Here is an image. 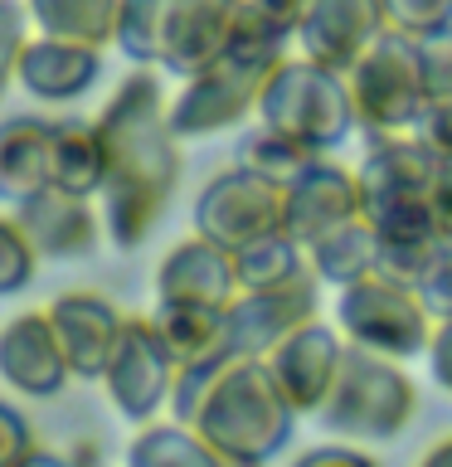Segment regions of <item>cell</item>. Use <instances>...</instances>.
I'll return each instance as SVG.
<instances>
[{"label": "cell", "instance_id": "ac0fdd59", "mask_svg": "<svg viewBox=\"0 0 452 467\" xmlns=\"http://www.w3.org/2000/svg\"><path fill=\"white\" fill-rule=\"evenodd\" d=\"M239 258L224 244L190 234L160 258L156 268V302H200V306H229L239 297Z\"/></svg>", "mask_w": 452, "mask_h": 467}, {"label": "cell", "instance_id": "ab89813d", "mask_svg": "<svg viewBox=\"0 0 452 467\" xmlns=\"http://www.w3.org/2000/svg\"><path fill=\"white\" fill-rule=\"evenodd\" d=\"M418 137L433 146L437 156H452V98H437L428 117H423V127H418Z\"/></svg>", "mask_w": 452, "mask_h": 467}, {"label": "cell", "instance_id": "5b68a950", "mask_svg": "<svg viewBox=\"0 0 452 467\" xmlns=\"http://www.w3.org/2000/svg\"><path fill=\"white\" fill-rule=\"evenodd\" d=\"M350 108H355V127L365 137H404L418 131L428 117V83H423V54L418 39L385 29L360 64L345 73Z\"/></svg>", "mask_w": 452, "mask_h": 467}, {"label": "cell", "instance_id": "277c9868", "mask_svg": "<svg viewBox=\"0 0 452 467\" xmlns=\"http://www.w3.org/2000/svg\"><path fill=\"white\" fill-rule=\"evenodd\" d=\"M258 122H268L287 137H297L302 146L331 156L355 137V108H350V88L345 73L321 68L306 54H292L287 64H277V73L262 83L258 98Z\"/></svg>", "mask_w": 452, "mask_h": 467}, {"label": "cell", "instance_id": "44dd1931", "mask_svg": "<svg viewBox=\"0 0 452 467\" xmlns=\"http://www.w3.org/2000/svg\"><path fill=\"white\" fill-rule=\"evenodd\" d=\"M49 185L68 195L98 200L108 185V137L98 117H64L54 122V156H49Z\"/></svg>", "mask_w": 452, "mask_h": 467}, {"label": "cell", "instance_id": "e575fe53", "mask_svg": "<svg viewBox=\"0 0 452 467\" xmlns=\"http://www.w3.org/2000/svg\"><path fill=\"white\" fill-rule=\"evenodd\" d=\"M418 297L433 312V321H447L452 317V239L437 244L428 273H423V283H418Z\"/></svg>", "mask_w": 452, "mask_h": 467}, {"label": "cell", "instance_id": "f35d334b", "mask_svg": "<svg viewBox=\"0 0 452 467\" xmlns=\"http://www.w3.org/2000/svg\"><path fill=\"white\" fill-rule=\"evenodd\" d=\"M423 360H428V375L437 379V389L452 394V317L433 327V341H428V356Z\"/></svg>", "mask_w": 452, "mask_h": 467}, {"label": "cell", "instance_id": "ee69618b", "mask_svg": "<svg viewBox=\"0 0 452 467\" xmlns=\"http://www.w3.org/2000/svg\"><path fill=\"white\" fill-rule=\"evenodd\" d=\"M15 467H78L73 458H64V452H44V448H35L29 458H20Z\"/></svg>", "mask_w": 452, "mask_h": 467}, {"label": "cell", "instance_id": "3957f363", "mask_svg": "<svg viewBox=\"0 0 452 467\" xmlns=\"http://www.w3.org/2000/svg\"><path fill=\"white\" fill-rule=\"evenodd\" d=\"M418 414V385L404 370V360H389L379 350L350 346L335 370L326 404L316 409V423L345 443H389Z\"/></svg>", "mask_w": 452, "mask_h": 467}, {"label": "cell", "instance_id": "52a82bcc", "mask_svg": "<svg viewBox=\"0 0 452 467\" xmlns=\"http://www.w3.org/2000/svg\"><path fill=\"white\" fill-rule=\"evenodd\" d=\"M190 224L204 239L239 254V248L287 229V185H277L268 175L233 161V166L214 171L204 181V190L195 195V210H190Z\"/></svg>", "mask_w": 452, "mask_h": 467}, {"label": "cell", "instance_id": "7402d4cb", "mask_svg": "<svg viewBox=\"0 0 452 467\" xmlns=\"http://www.w3.org/2000/svg\"><path fill=\"white\" fill-rule=\"evenodd\" d=\"M54 122L44 117H5L0 122V200L20 204L25 195L49 185Z\"/></svg>", "mask_w": 452, "mask_h": 467}, {"label": "cell", "instance_id": "484cf974", "mask_svg": "<svg viewBox=\"0 0 452 467\" xmlns=\"http://www.w3.org/2000/svg\"><path fill=\"white\" fill-rule=\"evenodd\" d=\"M25 10H29V25H35V35L83 39V44H98V49H108L122 0H25Z\"/></svg>", "mask_w": 452, "mask_h": 467}, {"label": "cell", "instance_id": "9a60e30c", "mask_svg": "<svg viewBox=\"0 0 452 467\" xmlns=\"http://www.w3.org/2000/svg\"><path fill=\"white\" fill-rule=\"evenodd\" d=\"M0 379L29 400H54L73 379L49 312H20L0 327Z\"/></svg>", "mask_w": 452, "mask_h": 467}, {"label": "cell", "instance_id": "d6986e66", "mask_svg": "<svg viewBox=\"0 0 452 467\" xmlns=\"http://www.w3.org/2000/svg\"><path fill=\"white\" fill-rule=\"evenodd\" d=\"M15 78L39 102H73L102 78V49L98 44H83V39L35 35V39H25Z\"/></svg>", "mask_w": 452, "mask_h": 467}, {"label": "cell", "instance_id": "4dcf8cb0", "mask_svg": "<svg viewBox=\"0 0 452 467\" xmlns=\"http://www.w3.org/2000/svg\"><path fill=\"white\" fill-rule=\"evenodd\" d=\"M39 273V248L29 244L25 224L15 214H0V297H15L35 283Z\"/></svg>", "mask_w": 452, "mask_h": 467}, {"label": "cell", "instance_id": "f546056e", "mask_svg": "<svg viewBox=\"0 0 452 467\" xmlns=\"http://www.w3.org/2000/svg\"><path fill=\"white\" fill-rule=\"evenodd\" d=\"M365 219H370L375 239H443L433 214V195H404V200H375L365 204Z\"/></svg>", "mask_w": 452, "mask_h": 467}, {"label": "cell", "instance_id": "4fadbf2b", "mask_svg": "<svg viewBox=\"0 0 452 467\" xmlns=\"http://www.w3.org/2000/svg\"><path fill=\"white\" fill-rule=\"evenodd\" d=\"M44 312H49L54 331H58V346L68 356L73 379H102L117 341H122V327H127L122 306L112 297H102V292L78 287V292H58Z\"/></svg>", "mask_w": 452, "mask_h": 467}, {"label": "cell", "instance_id": "603a6c76", "mask_svg": "<svg viewBox=\"0 0 452 467\" xmlns=\"http://www.w3.org/2000/svg\"><path fill=\"white\" fill-rule=\"evenodd\" d=\"M156 331L166 336L180 365H195L204 356H219L229 346V306H200V302H156L151 306Z\"/></svg>", "mask_w": 452, "mask_h": 467}, {"label": "cell", "instance_id": "ffe728a7", "mask_svg": "<svg viewBox=\"0 0 452 467\" xmlns=\"http://www.w3.org/2000/svg\"><path fill=\"white\" fill-rule=\"evenodd\" d=\"M437 161L443 156H437L418 131H404V137H365V156L355 166L365 204L404 200V195H433Z\"/></svg>", "mask_w": 452, "mask_h": 467}, {"label": "cell", "instance_id": "5bb4252c", "mask_svg": "<svg viewBox=\"0 0 452 467\" xmlns=\"http://www.w3.org/2000/svg\"><path fill=\"white\" fill-rule=\"evenodd\" d=\"M341 356H345V336L335 331V321H306L287 336L282 346L268 356V370L272 379L282 385V394L292 400V409L306 419H316V409L326 404V394L335 385V370H341Z\"/></svg>", "mask_w": 452, "mask_h": 467}, {"label": "cell", "instance_id": "cb8c5ba5", "mask_svg": "<svg viewBox=\"0 0 452 467\" xmlns=\"http://www.w3.org/2000/svg\"><path fill=\"white\" fill-rule=\"evenodd\" d=\"M127 467H229L219 452L180 419H151L141 423L127 443Z\"/></svg>", "mask_w": 452, "mask_h": 467}, {"label": "cell", "instance_id": "8992f818", "mask_svg": "<svg viewBox=\"0 0 452 467\" xmlns=\"http://www.w3.org/2000/svg\"><path fill=\"white\" fill-rule=\"evenodd\" d=\"M335 331L345 336L350 346L379 350L389 360H418L428 356L433 341V312L423 306L418 287L394 283L385 273H365L360 283L335 287Z\"/></svg>", "mask_w": 452, "mask_h": 467}, {"label": "cell", "instance_id": "d590c367", "mask_svg": "<svg viewBox=\"0 0 452 467\" xmlns=\"http://www.w3.org/2000/svg\"><path fill=\"white\" fill-rule=\"evenodd\" d=\"M423 54V83H428V108L437 98H452V29L433 39H418Z\"/></svg>", "mask_w": 452, "mask_h": 467}, {"label": "cell", "instance_id": "f1b7e54d", "mask_svg": "<svg viewBox=\"0 0 452 467\" xmlns=\"http://www.w3.org/2000/svg\"><path fill=\"white\" fill-rule=\"evenodd\" d=\"M170 0H122L112 44L127 54L131 68H160V39H166Z\"/></svg>", "mask_w": 452, "mask_h": 467}, {"label": "cell", "instance_id": "d6a6232c", "mask_svg": "<svg viewBox=\"0 0 452 467\" xmlns=\"http://www.w3.org/2000/svg\"><path fill=\"white\" fill-rule=\"evenodd\" d=\"M389 29L408 39H433L452 29V0H385Z\"/></svg>", "mask_w": 452, "mask_h": 467}, {"label": "cell", "instance_id": "e0dca14e", "mask_svg": "<svg viewBox=\"0 0 452 467\" xmlns=\"http://www.w3.org/2000/svg\"><path fill=\"white\" fill-rule=\"evenodd\" d=\"M15 219L25 224L39 258H49V263L87 258L102 239V210L87 195H68L58 185H44L35 195H25L15 204Z\"/></svg>", "mask_w": 452, "mask_h": 467}, {"label": "cell", "instance_id": "ba28073f", "mask_svg": "<svg viewBox=\"0 0 452 467\" xmlns=\"http://www.w3.org/2000/svg\"><path fill=\"white\" fill-rule=\"evenodd\" d=\"M175 375H180V360H175V350L166 346V336L156 331L151 312L127 317L122 341H117L108 370H102V389H108L112 409L127 423L160 419V409H170Z\"/></svg>", "mask_w": 452, "mask_h": 467}, {"label": "cell", "instance_id": "2e32d148", "mask_svg": "<svg viewBox=\"0 0 452 467\" xmlns=\"http://www.w3.org/2000/svg\"><path fill=\"white\" fill-rule=\"evenodd\" d=\"M243 20V0H170L166 39H160V73L190 78L219 64Z\"/></svg>", "mask_w": 452, "mask_h": 467}, {"label": "cell", "instance_id": "60d3db41", "mask_svg": "<svg viewBox=\"0 0 452 467\" xmlns=\"http://www.w3.org/2000/svg\"><path fill=\"white\" fill-rule=\"evenodd\" d=\"M248 10H258L262 20H272L277 29H287V35H297L306 10H312V0H248Z\"/></svg>", "mask_w": 452, "mask_h": 467}, {"label": "cell", "instance_id": "1f68e13d", "mask_svg": "<svg viewBox=\"0 0 452 467\" xmlns=\"http://www.w3.org/2000/svg\"><path fill=\"white\" fill-rule=\"evenodd\" d=\"M437 244L443 239H379V254H375V273L394 277V283H408L418 287L423 273H428V263L437 254Z\"/></svg>", "mask_w": 452, "mask_h": 467}, {"label": "cell", "instance_id": "8fae6325", "mask_svg": "<svg viewBox=\"0 0 452 467\" xmlns=\"http://www.w3.org/2000/svg\"><path fill=\"white\" fill-rule=\"evenodd\" d=\"M360 214H365L360 171L345 166V161H335V156H316L312 166L287 185V234L302 248H312L316 239H326L331 229H341Z\"/></svg>", "mask_w": 452, "mask_h": 467}, {"label": "cell", "instance_id": "83f0119b", "mask_svg": "<svg viewBox=\"0 0 452 467\" xmlns=\"http://www.w3.org/2000/svg\"><path fill=\"white\" fill-rule=\"evenodd\" d=\"M233 156H239V166L268 175V181H277V185H292L321 151L302 146L297 137H287V131H277V127H268V122H253Z\"/></svg>", "mask_w": 452, "mask_h": 467}, {"label": "cell", "instance_id": "7bdbcfd3", "mask_svg": "<svg viewBox=\"0 0 452 467\" xmlns=\"http://www.w3.org/2000/svg\"><path fill=\"white\" fill-rule=\"evenodd\" d=\"M414 467H452V433H447V438H437V443L423 452Z\"/></svg>", "mask_w": 452, "mask_h": 467}, {"label": "cell", "instance_id": "d4e9b609", "mask_svg": "<svg viewBox=\"0 0 452 467\" xmlns=\"http://www.w3.org/2000/svg\"><path fill=\"white\" fill-rule=\"evenodd\" d=\"M312 273L321 277V287H350L360 283L365 273H375V254H379V239L370 229V219H350V224L331 229L326 239H316L312 248Z\"/></svg>", "mask_w": 452, "mask_h": 467}, {"label": "cell", "instance_id": "7a4b0ae2", "mask_svg": "<svg viewBox=\"0 0 452 467\" xmlns=\"http://www.w3.org/2000/svg\"><path fill=\"white\" fill-rule=\"evenodd\" d=\"M297 409L272 379L268 360H233L190 429L210 443L229 467H268L297 433Z\"/></svg>", "mask_w": 452, "mask_h": 467}, {"label": "cell", "instance_id": "836d02e7", "mask_svg": "<svg viewBox=\"0 0 452 467\" xmlns=\"http://www.w3.org/2000/svg\"><path fill=\"white\" fill-rule=\"evenodd\" d=\"M25 39H29V10H25V0H0V93L10 88L15 68H20Z\"/></svg>", "mask_w": 452, "mask_h": 467}, {"label": "cell", "instance_id": "b9f144b4", "mask_svg": "<svg viewBox=\"0 0 452 467\" xmlns=\"http://www.w3.org/2000/svg\"><path fill=\"white\" fill-rule=\"evenodd\" d=\"M433 214H437L443 239H452V156L437 161V175H433Z\"/></svg>", "mask_w": 452, "mask_h": 467}, {"label": "cell", "instance_id": "7c38bea8", "mask_svg": "<svg viewBox=\"0 0 452 467\" xmlns=\"http://www.w3.org/2000/svg\"><path fill=\"white\" fill-rule=\"evenodd\" d=\"M385 29H389L385 0H312V10L297 29V54H306L321 68L350 73Z\"/></svg>", "mask_w": 452, "mask_h": 467}, {"label": "cell", "instance_id": "9c48e42d", "mask_svg": "<svg viewBox=\"0 0 452 467\" xmlns=\"http://www.w3.org/2000/svg\"><path fill=\"white\" fill-rule=\"evenodd\" d=\"M262 83L258 73H248L229 58H219L204 73H190L180 78V93L170 98V127L180 141H204V137H219V131H233L243 127L248 117L258 122V98H262Z\"/></svg>", "mask_w": 452, "mask_h": 467}, {"label": "cell", "instance_id": "74e56055", "mask_svg": "<svg viewBox=\"0 0 452 467\" xmlns=\"http://www.w3.org/2000/svg\"><path fill=\"white\" fill-rule=\"evenodd\" d=\"M35 452V433H29V419L15 404L0 400V467H15L20 458Z\"/></svg>", "mask_w": 452, "mask_h": 467}, {"label": "cell", "instance_id": "4316f807", "mask_svg": "<svg viewBox=\"0 0 452 467\" xmlns=\"http://www.w3.org/2000/svg\"><path fill=\"white\" fill-rule=\"evenodd\" d=\"M239 287L243 292H258V287H282V283H297V277L312 273V254L292 239V234H268V239L239 248Z\"/></svg>", "mask_w": 452, "mask_h": 467}, {"label": "cell", "instance_id": "30bf717a", "mask_svg": "<svg viewBox=\"0 0 452 467\" xmlns=\"http://www.w3.org/2000/svg\"><path fill=\"white\" fill-rule=\"evenodd\" d=\"M321 317V277L306 273L282 287L239 292L229 302V346L243 360H268L297 327Z\"/></svg>", "mask_w": 452, "mask_h": 467}, {"label": "cell", "instance_id": "8d00e7d4", "mask_svg": "<svg viewBox=\"0 0 452 467\" xmlns=\"http://www.w3.org/2000/svg\"><path fill=\"white\" fill-rule=\"evenodd\" d=\"M292 467H379L375 452H365V443H345V438H331V443H316L292 458Z\"/></svg>", "mask_w": 452, "mask_h": 467}, {"label": "cell", "instance_id": "6da1fadb", "mask_svg": "<svg viewBox=\"0 0 452 467\" xmlns=\"http://www.w3.org/2000/svg\"><path fill=\"white\" fill-rule=\"evenodd\" d=\"M108 137V185H102V234L112 248H141L166 219L185 171V141L170 127V98L160 68H131L108 108L98 112Z\"/></svg>", "mask_w": 452, "mask_h": 467}]
</instances>
